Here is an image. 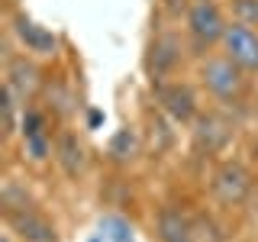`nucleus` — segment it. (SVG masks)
I'll return each instance as SVG.
<instances>
[{
	"mask_svg": "<svg viewBox=\"0 0 258 242\" xmlns=\"http://www.w3.org/2000/svg\"><path fill=\"white\" fill-rule=\"evenodd\" d=\"M184 20H187V39H190V48L197 58H207L210 48L216 42H223L226 26H229L216 0H194Z\"/></svg>",
	"mask_w": 258,
	"mask_h": 242,
	"instance_id": "nucleus-1",
	"label": "nucleus"
},
{
	"mask_svg": "<svg viewBox=\"0 0 258 242\" xmlns=\"http://www.w3.org/2000/svg\"><path fill=\"white\" fill-rule=\"evenodd\" d=\"M200 84H204L216 100L236 103L239 94L245 91V71H242L229 55H207V58L200 62Z\"/></svg>",
	"mask_w": 258,
	"mask_h": 242,
	"instance_id": "nucleus-2",
	"label": "nucleus"
},
{
	"mask_svg": "<svg viewBox=\"0 0 258 242\" xmlns=\"http://www.w3.org/2000/svg\"><path fill=\"white\" fill-rule=\"evenodd\" d=\"M152 97H155L158 110L165 113V116L171 119V123L190 126L194 119L200 116V100H197V91H194L187 81H174V78L152 81Z\"/></svg>",
	"mask_w": 258,
	"mask_h": 242,
	"instance_id": "nucleus-3",
	"label": "nucleus"
},
{
	"mask_svg": "<svg viewBox=\"0 0 258 242\" xmlns=\"http://www.w3.org/2000/svg\"><path fill=\"white\" fill-rule=\"evenodd\" d=\"M255 181H252V171H248L242 161H220L216 165L213 177H210V191H213V197L220 200L226 207H239L248 200V194H252Z\"/></svg>",
	"mask_w": 258,
	"mask_h": 242,
	"instance_id": "nucleus-4",
	"label": "nucleus"
},
{
	"mask_svg": "<svg viewBox=\"0 0 258 242\" xmlns=\"http://www.w3.org/2000/svg\"><path fill=\"white\" fill-rule=\"evenodd\" d=\"M184 62V42L177 32H158L149 45V55H145V71H149L152 81H165L171 78Z\"/></svg>",
	"mask_w": 258,
	"mask_h": 242,
	"instance_id": "nucleus-5",
	"label": "nucleus"
},
{
	"mask_svg": "<svg viewBox=\"0 0 258 242\" xmlns=\"http://www.w3.org/2000/svg\"><path fill=\"white\" fill-rule=\"evenodd\" d=\"M7 226H10V232L20 242H58V229H55V223L42 216L36 207H23V210H7L4 213Z\"/></svg>",
	"mask_w": 258,
	"mask_h": 242,
	"instance_id": "nucleus-6",
	"label": "nucleus"
},
{
	"mask_svg": "<svg viewBox=\"0 0 258 242\" xmlns=\"http://www.w3.org/2000/svg\"><path fill=\"white\" fill-rule=\"evenodd\" d=\"M223 52L229 55L245 75H258V32L252 26L232 20L229 26H226V36H223Z\"/></svg>",
	"mask_w": 258,
	"mask_h": 242,
	"instance_id": "nucleus-7",
	"label": "nucleus"
},
{
	"mask_svg": "<svg viewBox=\"0 0 258 242\" xmlns=\"http://www.w3.org/2000/svg\"><path fill=\"white\" fill-rule=\"evenodd\" d=\"M190 126H194V145L204 155H220L232 139V123L223 119L220 113H200Z\"/></svg>",
	"mask_w": 258,
	"mask_h": 242,
	"instance_id": "nucleus-8",
	"label": "nucleus"
},
{
	"mask_svg": "<svg viewBox=\"0 0 258 242\" xmlns=\"http://www.w3.org/2000/svg\"><path fill=\"white\" fill-rule=\"evenodd\" d=\"M4 84H10L23 100H32L45 87V78L32 58H26V55H7V81Z\"/></svg>",
	"mask_w": 258,
	"mask_h": 242,
	"instance_id": "nucleus-9",
	"label": "nucleus"
},
{
	"mask_svg": "<svg viewBox=\"0 0 258 242\" xmlns=\"http://www.w3.org/2000/svg\"><path fill=\"white\" fill-rule=\"evenodd\" d=\"M13 32H16V39L23 42V48L32 52V55H55V52H58V36H55L52 29L39 26L36 20H29L26 13L13 16Z\"/></svg>",
	"mask_w": 258,
	"mask_h": 242,
	"instance_id": "nucleus-10",
	"label": "nucleus"
},
{
	"mask_svg": "<svg viewBox=\"0 0 258 242\" xmlns=\"http://www.w3.org/2000/svg\"><path fill=\"white\" fill-rule=\"evenodd\" d=\"M155 236L158 242H197L194 220H187L177 207H161L155 213Z\"/></svg>",
	"mask_w": 258,
	"mask_h": 242,
	"instance_id": "nucleus-11",
	"label": "nucleus"
},
{
	"mask_svg": "<svg viewBox=\"0 0 258 242\" xmlns=\"http://www.w3.org/2000/svg\"><path fill=\"white\" fill-rule=\"evenodd\" d=\"M55 161L64 171V177H81V171L87 168V152L81 145L78 133H71V129L58 133V139H55Z\"/></svg>",
	"mask_w": 258,
	"mask_h": 242,
	"instance_id": "nucleus-12",
	"label": "nucleus"
},
{
	"mask_svg": "<svg viewBox=\"0 0 258 242\" xmlns=\"http://www.w3.org/2000/svg\"><path fill=\"white\" fill-rule=\"evenodd\" d=\"M42 94H45V100H48L45 110H52L55 116H61V119H68L71 113H75V107H78V97H75V91L68 87V81H64V78L45 81Z\"/></svg>",
	"mask_w": 258,
	"mask_h": 242,
	"instance_id": "nucleus-13",
	"label": "nucleus"
},
{
	"mask_svg": "<svg viewBox=\"0 0 258 242\" xmlns=\"http://www.w3.org/2000/svg\"><path fill=\"white\" fill-rule=\"evenodd\" d=\"M136 155H139V136H136V129L133 126L116 129L107 142V158L113 165H129Z\"/></svg>",
	"mask_w": 258,
	"mask_h": 242,
	"instance_id": "nucleus-14",
	"label": "nucleus"
},
{
	"mask_svg": "<svg viewBox=\"0 0 258 242\" xmlns=\"http://www.w3.org/2000/svg\"><path fill=\"white\" fill-rule=\"evenodd\" d=\"M100 232H103V239H110V242H133V223H129L126 216H116V213H110V216L100 220Z\"/></svg>",
	"mask_w": 258,
	"mask_h": 242,
	"instance_id": "nucleus-15",
	"label": "nucleus"
},
{
	"mask_svg": "<svg viewBox=\"0 0 258 242\" xmlns=\"http://www.w3.org/2000/svg\"><path fill=\"white\" fill-rule=\"evenodd\" d=\"M42 133H48L45 110L26 107V110H23V119H20V136H23V139H32V136H42Z\"/></svg>",
	"mask_w": 258,
	"mask_h": 242,
	"instance_id": "nucleus-16",
	"label": "nucleus"
},
{
	"mask_svg": "<svg viewBox=\"0 0 258 242\" xmlns=\"http://www.w3.org/2000/svg\"><path fill=\"white\" fill-rule=\"evenodd\" d=\"M0 207H4V213H7V210L32 207V200H29L26 188H20L16 181H4V191H0Z\"/></svg>",
	"mask_w": 258,
	"mask_h": 242,
	"instance_id": "nucleus-17",
	"label": "nucleus"
},
{
	"mask_svg": "<svg viewBox=\"0 0 258 242\" xmlns=\"http://www.w3.org/2000/svg\"><path fill=\"white\" fill-rule=\"evenodd\" d=\"M23 152H26L29 161H45L55 155V145H52V136L42 133V136H32V139H23Z\"/></svg>",
	"mask_w": 258,
	"mask_h": 242,
	"instance_id": "nucleus-18",
	"label": "nucleus"
},
{
	"mask_svg": "<svg viewBox=\"0 0 258 242\" xmlns=\"http://www.w3.org/2000/svg\"><path fill=\"white\" fill-rule=\"evenodd\" d=\"M152 145H155V152H168L174 145V133L168 129V123H165V116L161 113H152Z\"/></svg>",
	"mask_w": 258,
	"mask_h": 242,
	"instance_id": "nucleus-19",
	"label": "nucleus"
},
{
	"mask_svg": "<svg viewBox=\"0 0 258 242\" xmlns=\"http://www.w3.org/2000/svg\"><path fill=\"white\" fill-rule=\"evenodd\" d=\"M232 20L245 23V26H258V0H232Z\"/></svg>",
	"mask_w": 258,
	"mask_h": 242,
	"instance_id": "nucleus-20",
	"label": "nucleus"
},
{
	"mask_svg": "<svg viewBox=\"0 0 258 242\" xmlns=\"http://www.w3.org/2000/svg\"><path fill=\"white\" fill-rule=\"evenodd\" d=\"M165 7H168V13H171V16H187V10H190V4H187V0H165Z\"/></svg>",
	"mask_w": 258,
	"mask_h": 242,
	"instance_id": "nucleus-21",
	"label": "nucleus"
},
{
	"mask_svg": "<svg viewBox=\"0 0 258 242\" xmlns=\"http://www.w3.org/2000/svg\"><path fill=\"white\" fill-rule=\"evenodd\" d=\"M103 119H107V116H103V110H97V107L87 110V129H100Z\"/></svg>",
	"mask_w": 258,
	"mask_h": 242,
	"instance_id": "nucleus-22",
	"label": "nucleus"
},
{
	"mask_svg": "<svg viewBox=\"0 0 258 242\" xmlns=\"http://www.w3.org/2000/svg\"><path fill=\"white\" fill-rule=\"evenodd\" d=\"M91 242H103V239H100V236H94V239H91Z\"/></svg>",
	"mask_w": 258,
	"mask_h": 242,
	"instance_id": "nucleus-23",
	"label": "nucleus"
}]
</instances>
